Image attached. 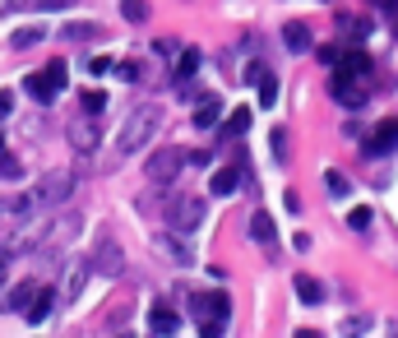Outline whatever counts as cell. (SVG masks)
Segmentation results:
<instances>
[{
	"label": "cell",
	"mask_w": 398,
	"mask_h": 338,
	"mask_svg": "<svg viewBox=\"0 0 398 338\" xmlns=\"http://www.w3.org/2000/svg\"><path fill=\"white\" fill-rule=\"evenodd\" d=\"M162 130V107L158 102H144V107H134L130 116H125V125H121V135H116V153H111V167L116 162H125V158H134L139 148L148 144V139Z\"/></svg>",
	"instance_id": "obj_1"
},
{
	"label": "cell",
	"mask_w": 398,
	"mask_h": 338,
	"mask_svg": "<svg viewBox=\"0 0 398 338\" xmlns=\"http://www.w3.org/2000/svg\"><path fill=\"white\" fill-rule=\"evenodd\" d=\"M84 232V218L79 214H56V218H42V232H37V255H56V250H65L70 241Z\"/></svg>",
	"instance_id": "obj_2"
},
{
	"label": "cell",
	"mask_w": 398,
	"mask_h": 338,
	"mask_svg": "<svg viewBox=\"0 0 398 338\" xmlns=\"http://www.w3.org/2000/svg\"><path fill=\"white\" fill-rule=\"evenodd\" d=\"M186 162H190L186 148H158V153H148L144 176L153 181V186H162V190H172V186L181 181V171H186Z\"/></svg>",
	"instance_id": "obj_3"
},
{
	"label": "cell",
	"mask_w": 398,
	"mask_h": 338,
	"mask_svg": "<svg viewBox=\"0 0 398 338\" xmlns=\"http://www.w3.org/2000/svg\"><path fill=\"white\" fill-rule=\"evenodd\" d=\"M162 218L172 223V232H195L199 223H204V200L199 195H172L167 200V209H162Z\"/></svg>",
	"instance_id": "obj_4"
},
{
	"label": "cell",
	"mask_w": 398,
	"mask_h": 338,
	"mask_svg": "<svg viewBox=\"0 0 398 338\" xmlns=\"http://www.w3.org/2000/svg\"><path fill=\"white\" fill-rule=\"evenodd\" d=\"M93 273H102V278H121L125 273V250H121V241L111 237V232H102L98 237V246H93Z\"/></svg>",
	"instance_id": "obj_5"
},
{
	"label": "cell",
	"mask_w": 398,
	"mask_h": 338,
	"mask_svg": "<svg viewBox=\"0 0 398 338\" xmlns=\"http://www.w3.org/2000/svg\"><path fill=\"white\" fill-rule=\"evenodd\" d=\"M93 278V259L89 255H79L75 259V264H70V269H65V278H60V287H56V301H79V292H84V282H89Z\"/></svg>",
	"instance_id": "obj_6"
},
{
	"label": "cell",
	"mask_w": 398,
	"mask_h": 338,
	"mask_svg": "<svg viewBox=\"0 0 398 338\" xmlns=\"http://www.w3.org/2000/svg\"><path fill=\"white\" fill-rule=\"evenodd\" d=\"M70 144H75V153H93V148L102 144V130H98V116H75V121H70Z\"/></svg>",
	"instance_id": "obj_7"
},
{
	"label": "cell",
	"mask_w": 398,
	"mask_h": 338,
	"mask_svg": "<svg viewBox=\"0 0 398 338\" xmlns=\"http://www.w3.org/2000/svg\"><path fill=\"white\" fill-rule=\"evenodd\" d=\"M398 148V116H389V121L375 125V135H371V144L361 148L366 158H380V153H394Z\"/></svg>",
	"instance_id": "obj_8"
},
{
	"label": "cell",
	"mask_w": 398,
	"mask_h": 338,
	"mask_svg": "<svg viewBox=\"0 0 398 338\" xmlns=\"http://www.w3.org/2000/svg\"><path fill=\"white\" fill-rule=\"evenodd\" d=\"M329 93L343 102L347 112H357V107L366 102V93H361V89H352V74H343V70H333V74H329Z\"/></svg>",
	"instance_id": "obj_9"
},
{
	"label": "cell",
	"mask_w": 398,
	"mask_h": 338,
	"mask_svg": "<svg viewBox=\"0 0 398 338\" xmlns=\"http://www.w3.org/2000/svg\"><path fill=\"white\" fill-rule=\"evenodd\" d=\"M158 250H162V259L176 264V269H190V264H195V250H190V241H181V237H158Z\"/></svg>",
	"instance_id": "obj_10"
},
{
	"label": "cell",
	"mask_w": 398,
	"mask_h": 338,
	"mask_svg": "<svg viewBox=\"0 0 398 338\" xmlns=\"http://www.w3.org/2000/svg\"><path fill=\"white\" fill-rule=\"evenodd\" d=\"M56 311V287H37L33 292V301L23 306V316H28V325H42L46 316Z\"/></svg>",
	"instance_id": "obj_11"
},
{
	"label": "cell",
	"mask_w": 398,
	"mask_h": 338,
	"mask_svg": "<svg viewBox=\"0 0 398 338\" xmlns=\"http://www.w3.org/2000/svg\"><path fill=\"white\" fill-rule=\"evenodd\" d=\"M245 130H250V107H232V116L218 125V139L222 144H232V139H241Z\"/></svg>",
	"instance_id": "obj_12"
},
{
	"label": "cell",
	"mask_w": 398,
	"mask_h": 338,
	"mask_svg": "<svg viewBox=\"0 0 398 338\" xmlns=\"http://www.w3.org/2000/svg\"><path fill=\"white\" fill-rule=\"evenodd\" d=\"M250 237L259 241L264 250H274V246H278V227H274V218H269L264 209H255V214H250Z\"/></svg>",
	"instance_id": "obj_13"
},
{
	"label": "cell",
	"mask_w": 398,
	"mask_h": 338,
	"mask_svg": "<svg viewBox=\"0 0 398 338\" xmlns=\"http://www.w3.org/2000/svg\"><path fill=\"white\" fill-rule=\"evenodd\" d=\"M236 186H241V167H218L209 176V195H218V200H227Z\"/></svg>",
	"instance_id": "obj_14"
},
{
	"label": "cell",
	"mask_w": 398,
	"mask_h": 338,
	"mask_svg": "<svg viewBox=\"0 0 398 338\" xmlns=\"http://www.w3.org/2000/svg\"><path fill=\"white\" fill-rule=\"evenodd\" d=\"M148 329H153V334H176V329H181V316L172 311V306L158 301L153 311H148Z\"/></svg>",
	"instance_id": "obj_15"
},
{
	"label": "cell",
	"mask_w": 398,
	"mask_h": 338,
	"mask_svg": "<svg viewBox=\"0 0 398 338\" xmlns=\"http://www.w3.org/2000/svg\"><path fill=\"white\" fill-rule=\"evenodd\" d=\"M333 70H343V74H352V79H366V74H371V56H366L361 46H352V51H347Z\"/></svg>",
	"instance_id": "obj_16"
},
{
	"label": "cell",
	"mask_w": 398,
	"mask_h": 338,
	"mask_svg": "<svg viewBox=\"0 0 398 338\" xmlns=\"http://www.w3.org/2000/svg\"><path fill=\"white\" fill-rule=\"evenodd\" d=\"M292 287H297V297H301L306 306H320V301H324V282L310 278V273H297V282H292Z\"/></svg>",
	"instance_id": "obj_17"
},
{
	"label": "cell",
	"mask_w": 398,
	"mask_h": 338,
	"mask_svg": "<svg viewBox=\"0 0 398 338\" xmlns=\"http://www.w3.org/2000/svg\"><path fill=\"white\" fill-rule=\"evenodd\" d=\"M199 60H204V56H199V46H186V51H181V56H176V84L195 79V74H199Z\"/></svg>",
	"instance_id": "obj_18"
},
{
	"label": "cell",
	"mask_w": 398,
	"mask_h": 338,
	"mask_svg": "<svg viewBox=\"0 0 398 338\" xmlns=\"http://www.w3.org/2000/svg\"><path fill=\"white\" fill-rule=\"evenodd\" d=\"M218 121H222V98H204L199 102V112H195V125L199 130H213Z\"/></svg>",
	"instance_id": "obj_19"
},
{
	"label": "cell",
	"mask_w": 398,
	"mask_h": 338,
	"mask_svg": "<svg viewBox=\"0 0 398 338\" xmlns=\"http://www.w3.org/2000/svg\"><path fill=\"white\" fill-rule=\"evenodd\" d=\"M283 46L288 51H310V23H288L283 28Z\"/></svg>",
	"instance_id": "obj_20"
},
{
	"label": "cell",
	"mask_w": 398,
	"mask_h": 338,
	"mask_svg": "<svg viewBox=\"0 0 398 338\" xmlns=\"http://www.w3.org/2000/svg\"><path fill=\"white\" fill-rule=\"evenodd\" d=\"M23 93H28V98H37L42 107H51V98H56V89L42 79V74H28V79H23Z\"/></svg>",
	"instance_id": "obj_21"
},
{
	"label": "cell",
	"mask_w": 398,
	"mask_h": 338,
	"mask_svg": "<svg viewBox=\"0 0 398 338\" xmlns=\"http://www.w3.org/2000/svg\"><path fill=\"white\" fill-rule=\"evenodd\" d=\"M98 33H102L98 23H65V28H60V37H65V42H93Z\"/></svg>",
	"instance_id": "obj_22"
},
{
	"label": "cell",
	"mask_w": 398,
	"mask_h": 338,
	"mask_svg": "<svg viewBox=\"0 0 398 338\" xmlns=\"http://www.w3.org/2000/svg\"><path fill=\"white\" fill-rule=\"evenodd\" d=\"M324 190H329V200H347V190H352V181H347L343 171H324Z\"/></svg>",
	"instance_id": "obj_23"
},
{
	"label": "cell",
	"mask_w": 398,
	"mask_h": 338,
	"mask_svg": "<svg viewBox=\"0 0 398 338\" xmlns=\"http://www.w3.org/2000/svg\"><path fill=\"white\" fill-rule=\"evenodd\" d=\"M121 19L125 23H148V0H121Z\"/></svg>",
	"instance_id": "obj_24"
},
{
	"label": "cell",
	"mask_w": 398,
	"mask_h": 338,
	"mask_svg": "<svg viewBox=\"0 0 398 338\" xmlns=\"http://www.w3.org/2000/svg\"><path fill=\"white\" fill-rule=\"evenodd\" d=\"M255 84H259V107H274V102H278V79L264 70V74H259Z\"/></svg>",
	"instance_id": "obj_25"
},
{
	"label": "cell",
	"mask_w": 398,
	"mask_h": 338,
	"mask_svg": "<svg viewBox=\"0 0 398 338\" xmlns=\"http://www.w3.org/2000/svg\"><path fill=\"white\" fill-rule=\"evenodd\" d=\"M42 79H46V84H51V89H56V93H60V89H65V79H70V70H65V60H51V65H46V70H42Z\"/></svg>",
	"instance_id": "obj_26"
},
{
	"label": "cell",
	"mask_w": 398,
	"mask_h": 338,
	"mask_svg": "<svg viewBox=\"0 0 398 338\" xmlns=\"http://www.w3.org/2000/svg\"><path fill=\"white\" fill-rule=\"evenodd\" d=\"M33 292H37V282H19L14 297H5V306H10V311H23V306L33 301Z\"/></svg>",
	"instance_id": "obj_27"
},
{
	"label": "cell",
	"mask_w": 398,
	"mask_h": 338,
	"mask_svg": "<svg viewBox=\"0 0 398 338\" xmlns=\"http://www.w3.org/2000/svg\"><path fill=\"white\" fill-rule=\"evenodd\" d=\"M209 316L227 325V316H232V301H227V292H209Z\"/></svg>",
	"instance_id": "obj_28"
},
{
	"label": "cell",
	"mask_w": 398,
	"mask_h": 338,
	"mask_svg": "<svg viewBox=\"0 0 398 338\" xmlns=\"http://www.w3.org/2000/svg\"><path fill=\"white\" fill-rule=\"evenodd\" d=\"M0 176H5V181H19L23 176V162L14 158V153H5V148H0Z\"/></svg>",
	"instance_id": "obj_29"
},
{
	"label": "cell",
	"mask_w": 398,
	"mask_h": 338,
	"mask_svg": "<svg viewBox=\"0 0 398 338\" xmlns=\"http://www.w3.org/2000/svg\"><path fill=\"white\" fill-rule=\"evenodd\" d=\"M42 37H46L42 28H19V33L10 37V46H19V51H23V46H37V42H42Z\"/></svg>",
	"instance_id": "obj_30"
},
{
	"label": "cell",
	"mask_w": 398,
	"mask_h": 338,
	"mask_svg": "<svg viewBox=\"0 0 398 338\" xmlns=\"http://www.w3.org/2000/svg\"><path fill=\"white\" fill-rule=\"evenodd\" d=\"M269 144H274V158H278V162H288V130H283V125H274Z\"/></svg>",
	"instance_id": "obj_31"
},
{
	"label": "cell",
	"mask_w": 398,
	"mask_h": 338,
	"mask_svg": "<svg viewBox=\"0 0 398 338\" xmlns=\"http://www.w3.org/2000/svg\"><path fill=\"white\" fill-rule=\"evenodd\" d=\"M79 102H84V112H89V116H102V107H107V93H98V89H93V93H84Z\"/></svg>",
	"instance_id": "obj_32"
},
{
	"label": "cell",
	"mask_w": 398,
	"mask_h": 338,
	"mask_svg": "<svg viewBox=\"0 0 398 338\" xmlns=\"http://www.w3.org/2000/svg\"><path fill=\"white\" fill-rule=\"evenodd\" d=\"M371 209H352V214H347V227H352V232H366V227H371Z\"/></svg>",
	"instance_id": "obj_33"
},
{
	"label": "cell",
	"mask_w": 398,
	"mask_h": 338,
	"mask_svg": "<svg viewBox=\"0 0 398 338\" xmlns=\"http://www.w3.org/2000/svg\"><path fill=\"white\" fill-rule=\"evenodd\" d=\"M116 74L130 79V84H139V79H144V65H139V60H125V65H116Z\"/></svg>",
	"instance_id": "obj_34"
},
{
	"label": "cell",
	"mask_w": 398,
	"mask_h": 338,
	"mask_svg": "<svg viewBox=\"0 0 398 338\" xmlns=\"http://www.w3.org/2000/svg\"><path fill=\"white\" fill-rule=\"evenodd\" d=\"M10 112H14V93H10V89H0V121H5Z\"/></svg>",
	"instance_id": "obj_35"
},
{
	"label": "cell",
	"mask_w": 398,
	"mask_h": 338,
	"mask_svg": "<svg viewBox=\"0 0 398 338\" xmlns=\"http://www.w3.org/2000/svg\"><path fill=\"white\" fill-rule=\"evenodd\" d=\"M107 70H116V65H111L107 56H98V60H93V65H89V74H107Z\"/></svg>",
	"instance_id": "obj_36"
},
{
	"label": "cell",
	"mask_w": 398,
	"mask_h": 338,
	"mask_svg": "<svg viewBox=\"0 0 398 338\" xmlns=\"http://www.w3.org/2000/svg\"><path fill=\"white\" fill-rule=\"evenodd\" d=\"M42 10H65V5H75V0H37Z\"/></svg>",
	"instance_id": "obj_37"
},
{
	"label": "cell",
	"mask_w": 398,
	"mask_h": 338,
	"mask_svg": "<svg viewBox=\"0 0 398 338\" xmlns=\"http://www.w3.org/2000/svg\"><path fill=\"white\" fill-rule=\"evenodd\" d=\"M5 264H10V250H0V282H5Z\"/></svg>",
	"instance_id": "obj_38"
}]
</instances>
